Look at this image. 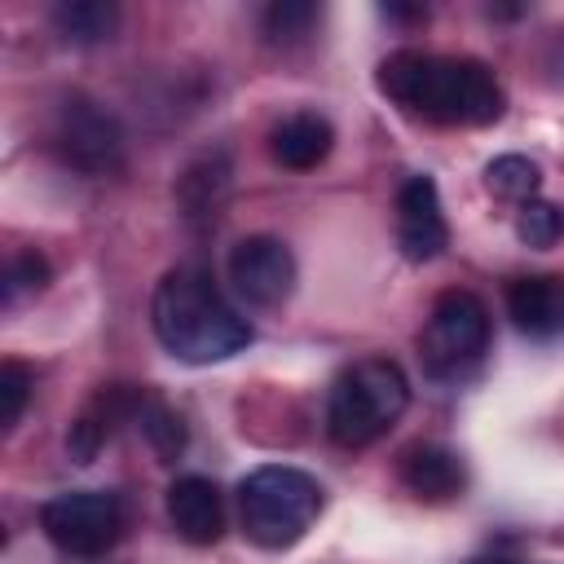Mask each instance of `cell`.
Listing matches in <instances>:
<instances>
[{
    "label": "cell",
    "mask_w": 564,
    "mask_h": 564,
    "mask_svg": "<svg viewBox=\"0 0 564 564\" xmlns=\"http://www.w3.org/2000/svg\"><path fill=\"white\" fill-rule=\"evenodd\" d=\"M53 26H57V35H62L66 44L88 48V44H101V40L115 35V26H119V4H115V0H62V4L53 9Z\"/></svg>",
    "instance_id": "cell-16"
},
{
    "label": "cell",
    "mask_w": 564,
    "mask_h": 564,
    "mask_svg": "<svg viewBox=\"0 0 564 564\" xmlns=\"http://www.w3.org/2000/svg\"><path fill=\"white\" fill-rule=\"evenodd\" d=\"M410 405V379L392 357H361L344 366L326 392V436L339 449L375 445Z\"/></svg>",
    "instance_id": "cell-3"
},
{
    "label": "cell",
    "mask_w": 564,
    "mask_h": 564,
    "mask_svg": "<svg viewBox=\"0 0 564 564\" xmlns=\"http://www.w3.org/2000/svg\"><path fill=\"white\" fill-rule=\"evenodd\" d=\"M516 234H520L524 247H551L564 234V207L542 203V198L524 203L520 216H516Z\"/></svg>",
    "instance_id": "cell-22"
},
{
    "label": "cell",
    "mask_w": 564,
    "mask_h": 564,
    "mask_svg": "<svg viewBox=\"0 0 564 564\" xmlns=\"http://www.w3.org/2000/svg\"><path fill=\"white\" fill-rule=\"evenodd\" d=\"M141 401H145V388H137V383H110V388H101L70 419V427H66V454L75 463H93L119 423H137Z\"/></svg>",
    "instance_id": "cell-10"
},
{
    "label": "cell",
    "mask_w": 564,
    "mask_h": 564,
    "mask_svg": "<svg viewBox=\"0 0 564 564\" xmlns=\"http://www.w3.org/2000/svg\"><path fill=\"white\" fill-rule=\"evenodd\" d=\"M229 189H234V167H229V154L225 150H203L198 159L185 163V172L176 176V203H181V216L198 229L216 225L225 203H229Z\"/></svg>",
    "instance_id": "cell-12"
},
{
    "label": "cell",
    "mask_w": 564,
    "mask_h": 564,
    "mask_svg": "<svg viewBox=\"0 0 564 564\" xmlns=\"http://www.w3.org/2000/svg\"><path fill=\"white\" fill-rule=\"evenodd\" d=\"M167 520L181 542L216 546L225 533V498L207 476H176L167 485Z\"/></svg>",
    "instance_id": "cell-11"
},
{
    "label": "cell",
    "mask_w": 564,
    "mask_h": 564,
    "mask_svg": "<svg viewBox=\"0 0 564 564\" xmlns=\"http://www.w3.org/2000/svg\"><path fill=\"white\" fill-rule=\"evenodd\" d=\"M31 388H35V370L26 361H13L9 357L0 366V427L4 432L18 427V419H22L26 401H31Z\"/></svg>",
    "instance_id": "cell-21"
},
{
    "label": "cell",
    "mask_w": 564,
    "mask_h": 564,
    "mask_svg": "<svg viewBox=\"0 0 564 564\" xmlns=\"http://www.w3.org/2000/svg\"><path fill=\"white\" fill-rule=\"evenodd\" d=\"M375 84L392 106L427 123L485 128V123H498L507 110V93L480 57L397 48L379 62Z\"/></svg>",
    "instance_id": "cell-1"
},
{
    "label": "cell",
    "mask_w": 564,
    "mask_h": 564,
    "mask_svg": "<svg viewBox=\"0 0 564 564\" xmlns=\"http://www.w3.org/2000/svg\"><path fill=\"white\" fill-rule=\"evenodd\" d=\"M383 18H397V22H423L427 9H423V4H383Z\"/></svg>",
    "instance_id": "cell-23"
},
{
    "label": "cell",
    "mask_w": 564,
    "mask_h": 564,
    "mask_svg": "<svg viewBox=\"0 0 564 564\" xmlns=\"http://www.w3.org/2000/svg\"><path fill=\"white\" fill-rule=\"evenodd\" d=\"M40 529L57 551L97 560L123 538V502L106 489H70L40 507Z\"/></svg>",
    "instance_id": "cell-6"
},
{
    "label": "cell",
    "mask_w": 564,
    "mask_h": 564,
    "mask_svg": "<svg viewBox=\"0 0 564 564\" xmlns=\"http://www.w3.org/2000/svg\"><path fill=\"white\" fill-rule=\"evenodd\" d=\"M397 476L401 485L419 498V502H454L467 485V471H463V458L436 441H414L401 449L397 458Z\"/></svg>",
    "instance_id": "cell-13"
},
{
    "label": "cell",
    "mask_w": 564,
    "mask_h": 564,
    "mask_svg": "<svg viewBox=\"0 0 564 564\" xmlns=\"http://www.w3.org/2000/svg\"><path fill=\"white\" fill-rule=\"evenodd\" d=\"M229 282L251 308H278L295 291V256L273 234H247L229 247Z\"/></svg>",
    "instance_id": "cell-8"
},
{
    "label": "cell",
    "mask_w": 564,
    "mask_h": 564,
    "mask_svg": "<svg viewBox=\"0 0 564 564\" xmlns=\"http://www.w3.org/2000/svg\"><path fill=\"white\" fill-rule=\"evenodd\" d=\"M322 516V485L291 463H264L238 480V520L251 546L286 551Z\"/></svg>",
    "instance_id": "cell-4"
},
{
    "label": "cell",
    "mask_w": 564,
    "mask_h": 564,
    "mask_svg": "<svg viewBox=\"0 0 564 564\" xmlns=\"http://www.w3.org/2000/svg\"><path fill=\"white\" fill-rule=\"evenodd\" d=\"M53 150L66 167L84 176H106L123 167V128L101 101L70 93L57 101L53 115Z\"/></svg>",
    "instance_id": "cell-7"
},
{
    "label": "cell",
    "mask_w": 564,
    "mask_h": 564,
    "mask_svg": "<svg viewBox=\"0 0 564 564\" xmlns=\"http://www.w3.org/2000/svg\"><path fill=\"white\" fill-rule=\"evenodd\" d=\"M150 326L159 344L185 366L229 361L256 339L251 322L225 300L203 264H176L159 278L150 300Z\"/></svg>",
    "instance_id": "cell-2"
},
{
    "label": "cell",
    "mask_w": 564,
    "mask_h": 564,
    "mask_svg": "<svg viewBox=\"0 0 564 564\" xmlns=\"http://www.w3.org/2000/svg\"><path fill=\"white\" fill-rule=\"evenodd\" d=\"M507 313L529 335L564 330V273H529L507 286Z\"/></svg>",
    "instance_id": "cell-14"
},
{
    "label": "cell",
    "mask_w": 564,
    "mask_h": 564,
    "mask_svg": "<svg viewBox=\"0 0 564 564\" xmlns=\"http://www.w3.org/2000/svg\"><path fill=\"white\" fill-rule=\"evenodd\" d=\"M489 352V308L480 295L454 286L441 291L423 330H419V361L432 379H463Z\"/></svg>",
    "instance_id": "cell-5"
},
{
    "label": "cell",
    "mask_w": 564,
    "mask_h": 564,
    "mask_svg": "<svg viewBox=\"0 0 564 564\" xmlns=\"http://www.w3.org/2000/svg\"><path fill=\"white\" fill-rule=\"evenodd\" d=\"M485 185L498 194V198H516L520 207L533 203L542 176H538V163L524 159V154H498L489 167H485Z\"/></svg>",
    "instance_id": "cell-19"
},
{
    "label": "cell",
    "mask_w": 564,
    "mask_h": 564,
    "mask_svg": "<svg viewBox=\"0 0 564 564\" xmlns=\"http://www.w3.org/2000/svg\"><path fill=\"white\" fill-rule=\"evenodd\" d=\"M330 150H335V128H330V119H322V115H313V110L286 115V119L269 132V154H273V163L291 167V172H308V167L326 163Z\"/></svg>",
    "instance_id": "cell-15"
},
{
    "label": "cell",
    "mask_w": 564,
    "mask_h": 564,
    "mask_svg": "<svg viewBox=\"0 0 564 564\" xmlns=\"http://www.w3.org/2000/svg\"><path fill=\"white\" fill-rule=\"evenodd\" d=\"M137 427L145 432L150 449H154L163 463H176V458H181V449H185V423H181V414H176L167 401H159V397L145 392L141 410H137Z\"/></svg>",
    "instance_id": "cell-17"
},
{
    "label": "cell",
    "mask_w": 564,
    "mask_h": 564,
    "mask_svg": "<svg viewBox=\"0 0 564 564\" xmlns=\"http://www.w3.org/2000/svg\"><path fill=\"white\" fill-rule=\"evenodd\" d=\"M317 18H322V9L313 0H273L264 9L260 26H264V40L269 44H304L313 35Z\"/></svg>",
    "instance_id": "cell-18"
},
{
    "label": "cell",
    "mask_w": 564,
    "mask_h": 564,
    "mask_svg": "<svg viewBox=\"0 0 564 564\" xmlns=\"http://www.w3.org/2000/svg\"><path fill=\"white\" fill-rule=\"evenodd\" d=\"M48 278H53V269H48V260H44L40 251H18V256L4 264V304L13 308L22 295L44 291Z\"/></svg>",
    "instance_id": "cell-20"
},
{
    "label": "cell",
    "mask_w": 564,
    "mask_h": 564,
    "mask_svg": "<svg viewBox=\"0 0 564 564\" xmlns=\"http://www.w3.org/2000/svg\"><path fill=\"white\" fill-rule=\"evenodd\" d=\"M397 247L414 264H427L449 247V225L432 176H410L397 189Z\"/></svg>",
    "instance_id": "cell-9"
}]
</instances>
